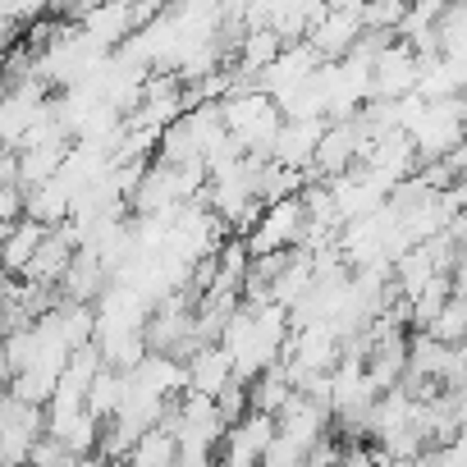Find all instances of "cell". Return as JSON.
Returning a JSON list of instances; mask_svg holds the SVG:
<instances>
[{"label": "cell", "mask_w": 467, "mask_h": 467, "mask_svg": "<svg viewBox=\"0 0 467 467\" xmlns=\"http://www.w3.org/2000/svg\"><path fill=\"white\" fill-rule=\"evenodd\" d=\"M417 88V56L403 42H389L371 60V101H399Z\"/></svg>", "instance_id": "5"}, {"label": "cell", "mask_w": 467, "mask_h": 467, "mask_svg": "<svg viewBox=\"0 0 467 467\" xmlns=\"http://www.w3.org/2000/svg\"><path fill=\"white\" fill-rule=\"evenodd\" d=\"M403 0H380V5H362V33H385L394 37V28L403 24Z\"/></svg>", "instance_id": "20"}, {"label": "cell", "mask_w": 467, "mask_h": 467, "mask_svg": "<svg viewBox=\"0 0 467 467\" xmlns=\"http://www.w3.org/2000/svg\"><path fill=\"white\" fill-rule=\"evenodd\" d=\"M0 97H5V74H0Z\"/></svg>", "instance_id": "24"}, {"label": "cell", "mask_w": 467, "mask_h": 467, "mask_svg": "<svg viewBox=\"0 0 467 467\" xmlns=\"http://www.w3.org/2000/svg\"><path fill=\"white\" fill-rule=\"evenodd\" d=\"M462 330H467V303L453 294L440 312H435V321L421 330V335H431L435 344H449V348H458L462 344Z\"/></svg>", "instance_id": "18"}, {"label": "cell", "mask_w": 467, "mask_h": 467, "mask_svg": "<svg viewBox=\"0 0 467 467\" xmlns=\"http://www.w3.org/2000/svg\"><path fill=\"white\" fill-rule=\"evenodd\" d=\"M220 124L229 133V142L239 147V156H262L271 161V142L280 133V110L266 92H234L220 101Z\"/></svg>", "instance_id": "1"}, {"label": "cell", "mask_w": 467, "mask_h": 467, "mask_svg": "<svg viewBox=\"0 0 467 467\" xmlns=\"http://www.w3.org/2000/svg\"><path fill=\"white\" fill-rule=\"evenodd\" d=\"M211 403H215V417H220L224 431H234V426H239V421L253 412V408H248V385H239V380H229Z\"/></svg>", "instance_id": "19"}, {"label": "cell", "mask_w": 467, "mask_h": 467, "mask_svg": "<svg viewBox=\"0 0 467 467\" xmlns=\"http://www.w3.org/2000/svg\"><path fill=\"white\" fill-rule=\"evenodd\" d=\"M69 192L51 179V183H42V188H28L24 192V220H33V224H42V229H60L65 220H69Z\"/></svg>", "instance_id": "13"}, {"label": "cell", "mask_w": 467, "mask_h": 467, "mask_svg": "<svg viewBox=\"0 0 467 467\" xmlns=\"http://www.w3.org/2000/svg\"><path fill=\"white\" fill-rule=\"evenodd\" d=\"M358 37H362V0H344V5H330L326 10V19L303 42L317 51L321 65H335V60H344L353 51Z\"/></svg>", "instance_id": "3"}, {"label": "cell", "mask_w": 467, "mask_h": 467, "mask_svg": "<svg viewBox=\"0 0 467 467\" xmlns=\"http://www.w3.org/2000/svg\"><path fill=\"white\" fill-rule=\"evenodd\" d=\"M106 271L97 266V257L88 253V248H78L74 257H69V271H65V280L56 285V294H60V303H78V307H92L101 294H106Z\"/></svg>", "instance_id": "7"}, {"label": "cell", "mask_w": 467, "mask_h": 467, "mask_svg": "<svg viewBox=\"0 0 467 467\" xmlns=\"http://www.w3.org/2000/svg\"><path fill=\"white\" fill-rule=\"evenodd\" d=\"M69 257H74V248H69V239L60 229H51L47 239H42V248L33 253V262L24 266V285H42V289H56L60 280H65V271H69Z\"/></svg>", "instance_id": "10"}, {"label": "cell", "mask_w": 467, "mask_h": 467, "mask_svg": "<svg viewBox=\"0 0 467 467\" xmlns=\"http://www.w3.org/2000/svg\"><path fill=\"white\" fill-rule=\"evenodd\" d=\"M69 458H74V453H69L60 440L42 435V440L28 449V462H24V467H69Z\"/></svg>", "instance_id": "21"}, {"label": "cell", "mask_w": 467, "mask_h": 467, "mask_svg": "<svg viewBox=\"0 0 467 467\" xmlns=\"http://www.w3.org/2000/svg\"><path fill=\"white\" fill-rule=\"evenodd\" d=\"M106 467H129V462H106Z\"/></svg>", "instance_id": "25"}, {"label": "cell", "mask_w": 467, "mask_h": 467, "mask_svg": "<svg viewBox=\"0 0 467 467\" xmlns=\"http://www.w3.org/2000/svg\"><path fill=\"white\" fill-rule=\"evenodd\" d=\"M174 458H179V449H174V435H165V431H147V435H138L133 440V449H129V467H174Z\"/></svg>", "instance_id": "17"}, {"label": "cell", "mask_w": 467, "mask_h": 467, "mask_svg": "<svg viewBox=\"0 0 467 467\" xmlns=\"http://www.w3.org/2000/svg\"><path fill=\"white\" fill-rule=\"evenodd\" d=\"M65 151H69V142H51V147L15 151V156H19V192L51 183V179H56V170L65 165Z\"/></svg>", "instance_id": "14"}, {"label": "cell", "mask_w": 467, "mask_h": 467, "mask_svg": "<svg viewBox=\"0 0 467 467\" xmlns=\"http://www.w3.org/2000/svg\"><path fill=\"white\" fill-rule=\"evenodd\" d=\"M69 467H106L97 453H78V458H69Z\"/></svg>", "instance_id": "23"}, {"label": "cell", "mask_w": 467, "mask_h": 467, "mask_svg": "<svg viewBox=\"0 0 467 467\" xmlns=\"http://www.w3.org/2000/svg\"><path fill=\"white\" fill-rule=\"evenodd\" d=\"M183 376H188V394H202V399H215V394L234 380L229 358H224V348H220V344L197 348V353L183 362Z\"/></svg>", "instance_id": "11"}, {"label": "cell", "mask_w": 467, "mask_h": 467, "mask_svg": "<svg viewBox=\"0 0 467 467\" xmlns=\"http://www.w3.org/2000/svg\"><path fill=\"white\" fill-rule=\"evenodd\" d=\"M129 380H133V385H142V389H147V394H156V399H179V394L188 389L183 362L161 358V353H147V358L129 371Z\"/></svg>", "instance_id": "12"}, {"label": "cell", "mask_w": 467, "mask_h": 467, "mask_svg": "<svg viewBox=\"0 0 467 467\" xmlns=\"http://www.w3.org/2000/svg\"><path fill=\"white\" fill-rule=\"evenodd\" d=\"M119 399H124V376L101 367V371L92 376L88 394H83V408H88L97 421H110V417H115V408H119Z\"/></svg>", "instance_id": "16"}, {"label": "cell", "mask_w": 467, "mask_h": 467, "mask_svg": "<svg viewBox=\"0 0 467 467\" xmlns=\"http://www.w3.org/2000/svg\"><path fill=\"white\" fill-rule=\"evenodd\" d=\"M174 206H179V197H174V170L161 165V161H151V165L142 170L133 197H129V211H133V215H165V211H174Z\"/></svg>", "instance_id": "9"}, {"label": "cell", "mask_w": 467, "mask_h": 467, "mask_svg": "<svg viewBox=\"0 0 467 467\" xmlns=\"http://www.w3.org/2000/svg\"><path fill=\"white\" fill-rule=\"evenodd\" d=\"M285 51V42L275 37V33H244V42H239V56H234V69H239L244 78H257L262 69H271L275 65V56Z\"/></svg>", "instance_id": "15"}, {"label": "cell", "mask_w": 467, "mask_h": 467, "mask_svg": "<svg viewBox=\"0 0 467 467\" xmlns=\"http://www.w3.org/2000/svg\"><path fill=\"white\" fill-rule=\"evenodd\" d=\"M408 142L417 151V165L421 161H440L449 147L462 142V97H449V101H426V110L417 115V124L408 129Z\"/></svg>", "instance_id": "2"}, {"label": "cell", "mask_w": 467, "mask_h": 467, "mask_svg": "<svg viewBox=\"0 0 467 467\" xmlns=\"http://www.w3.org/2000/svg\"><path fill=\"white\" fill-rule=\"evenodd\" d=\"M326 133V119H285L275 142H271V161L285 165V170H298L307 174L312 170V156H317V142Z\"/></svg>", "instance_id": "6"}, {"label": "cell", "mask_w": 467, "mask_h": 467, "mask_svg": "<svg viewBox=\"0 0 467 467\" xmlns=\"http://www.w3.org/2000/svg\"><path fill=\"white\" fill-rule=\"evenodd\" d=\"M24 220V192L19 188H0V234H5L10 224Z\"/></svg>", "instance_id": "22"}, {"label": "cell", "mask_w": 467, "mask_h": 467, "mask_svg": "<svg viewBox=\"0 0 467 467\" xmlns=\"http://www.w3.org/2000/svg\"><path fill=\"white\" fill-rule=\"evenodd\" d=\"M47 110V88L37 78L10 83L5 97H0V151H15L19 138L33 129V119Z\"/></svg>", "instance_id": "4"}, {"label": "cell", "mask_w": 467, "mask_h": 467, "mask_svg": "<svg viewBox=\"0 0 467 467\" xmlns=\"http://www.w3.org/2000/svg\"><path fill=\"white\" fill-rule=\"evenodd\" d=\"M78 33H83V42L92 47V51H119L129 37H133V28H129V5H92L88 10V19L78 24Z\"/></svg>", "instance_id": "8"}]
</instances>
